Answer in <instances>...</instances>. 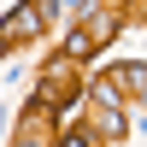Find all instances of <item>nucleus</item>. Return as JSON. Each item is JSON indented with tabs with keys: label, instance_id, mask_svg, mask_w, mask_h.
Here are the masks:
<instances>
[{
	"label": "nucleus",
	"instance_id": "obj_1",
	"mask_svg": "<svg viewBox=\"0 0 147 147\" xmlns=\"http://www.w3.org/2000/svg\"><path fill=\"white\" fill-rule=\"evenodd\" d=\"M88 47H94V35H88V30H77V35H71V41H65V53H71V59H82V53H88Z\"/></svg>",
	"mask_w": 147,
	"mask_h": 147
},
{
	"label": "nucleus",
	"instance_id": "obj_2",
	"mask_svg": "<svg viewBox=\"0 0 147 147\" xmlns=\"http://www.w3.org/2000/svg\"><path fill=\"white\" fill-rule=\"evenodd\" d=\"M65 147H88V136H65Z\"/></svg>",
	"mask_w": 147,
	"mask_h": 147
}]
</instances>
